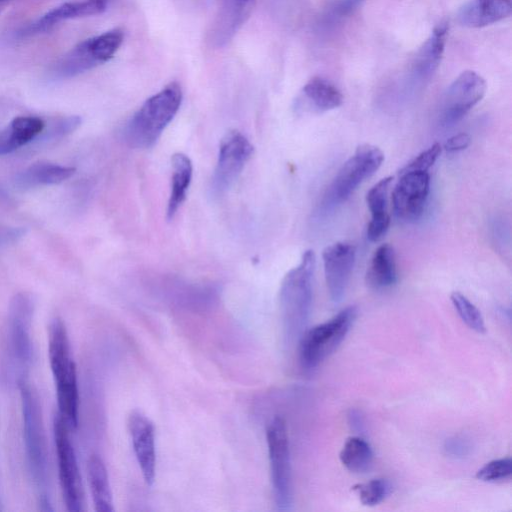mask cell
I'll use <instances>...</instances> for the list:
<instances>
[{"instance_id": "cell-1", "label": "cell", "mask_w": 512, "mask_h": 512, "mask_svg": "<svg viewBox=\"0 0 512 512\" xmlns=\"http://www.w3.org/2000/svg\"><path fill=\"white\" fill-rule=\"evenodd\" d=\"M23 419V440L27 465L39 508L52 510L49 493V467L41 407L36 391L27 379L18 384Z\"/></svg>"}, {"instance_id": "cell-28", "label": "cell", "mask_w": 512, "mask_h": 512, "mask_svg": "<svg viewBox=\"0 0 512 512\" xmlns=\"http://www.w3.org/2000/svg\"><path fill=\"white\" fill-rule=\"evenodd\" d=\"M365 506H375L381 503L391 492L392 487L388 480L378 478L366 483H359L352 487Z\"/></svg>"}, {"instance_id": "cell-14", "label": "cell", "mask_w": 512, "mask_h": 512, "mask_svg": "<svg viewBox=\"0 0 512 512\" xmlns=\"http://www.w3.org/2000/svg\"><path fill=\"white\" fill-rule=\"evenodd\" d=\"M355 256L356 249L348 242H336L323 250L325 281L333 303H339L345 295Z\"/></svg>"}, {"instance_id": "cell-4", "label": "cell", "mask_w": 512, "mask_h": 512, "mask_svg": "<svg viewBox=\"0 0 512 512\" xmlns=\"http://www.w3.org/2000/svg\"><path fill=\"white\" fill-rule=\"evenodd\" d=\"M181 102V86L177 82L166 85L127 121L122 131L124 141L133 148L152 147L178 112Z\"/></svg>"}, {"instance_id": "cell-26", "label": "cell", "mask_w": 512, "mask_h": 512, "mask_svg": "<svg viewBox=\"0 0 512 512\" xmlns=\"http://www.w3.org/2000/svg\"><path fill=\"white\" fill-rule=\"evenodd\" d=\"M343 466L352 473L367 472L373 462V451L370 444L361 436L349 437L339 454Z\"/></svg>"}, {"instance_id": "cell-8", "label": "cell", "mask_w": 512, "mask_h": 512, "mask_svg": "<svg viewBox=\"0 0 512 512\" xmlns=\"http://www.w3.org/2000/svg\"><path fill=\"white\" fill-rule=\"evenodd\" d=\"M123 39L124 33L119 28L85 39L56 62L52 74L57 78H71L102 65L113 58Z\"/></svg>"}, {"instance_id": "cell-13", "label": "cell", "mask_w": 512, "mask_h": 512, "mask_svg": "<svg viewBox=\"0 0 512 512\" xmlns=\"http://www.w3.org/2000/svg\"><path fill=\"white\" fill-rule=\"evenodd\" d=\"M392 192L394 214L404 222H415L423 215L430 192V176L425 171L401 172Z\"/></svg>"}, {"instance_id": "cell-3", "label": "cell", "mask_w": 512, "mask_h": 512, "mask_svg": "<svg viewBox=\"0 0 512 512\" xmlns=\"http://www.w3.org/2000/svg\"><path fill=\"white\" fill-rule=\"evenodd\" d=\"M315 263L313 250L305 251L300 263L289 270L282 280L279 307L284 336L288 342L298 340L308 322Z\"/></svg>"}, {"instance_id": "cell-12", "label": "cell", "mask_w": 512, "mask_h": 512, "mask_svg": "<svg viewBox=\"0 0 512 512\" xmlns=\"http://www.w3.org/2000/svg\"><path fill=\"white\" fill-rule=\"evenodd\" d=\"M484 78L475 71L462 72L448 87L440 108L439 122L450 127L460 121L486 93Z\"/></svg>"}, {"instance_id": "cell-23", "label": "cell", "mask_w": 512, "mask_h": 512, "mask_svg": "<svg viewBox=\"0 0 512 512\" xmlns=\"http://www.w3.org/2000/svg\"><path fill=\"white\" fill-rule=\"evenodd\" d=\"M172 177L171 190L167 205V218L174 217L177 210L184 202L192 178V163L189 157L183 153H175L171 157Z\"/></svg>"}, {"instance_id": "cell-29", "label": "cell", "mask_w": 512, "mask_h": 512, "mask_svg": "<svg viewBox=\"0 0 512 512\" xmlns=\"http://www.w3.org/2000/svg\"><path fill=\"white\" fill-rule=\"evenodd\" d=\"M451 302L462 321L472 330L484 333L485 323L479 309L460 292H453Z\"/></svg>"}, {"instance_id": "cell-32", "label": "cell", "mask_w": 512, "mask_h": 512, "mask_svg": "<svg viewBox=\"0 0 512 512\" xmlns=\"http://www.w3.org/2000/svg\"><path fill=\"white\" fill-rule=\"evenodd\" d=\"M443 450L451 458L463 459L471 453L472 444L466 437L455 435L445 440Z\"/></svg>"}, {"instance_id": "cell-19", "label": "cell", "mask_w": 512, "mask_h": 512, "mask_svg": "<svg viewBox=\"0 0 512 512\" xmlns=\"http://www.w3.org/2000/svg\"><path fill=\"white\" fill-rule=\"evenodd\" d=\"M392 180L391 176L382 178L366 194V202L371 212V220L367 226V238L372 242L380 240L390 225L387 201Z\"/></svg>"}, {"instance_id": "cell-20", "label": "cell", "mask_w": 512, "mask_h": 512, "mask_svg": "<svg viewBox=\"0 0 512 512\" xmlns=\"http://www.w3.org/2000/svg\"><path fill=\"white\" fill-rule=\"evenodd\" d=\"M45 128L35 116H18L0 131V156L14 152L36 138Z\"/></svg>"}, {"instance_id": "cell-36", "label": "cell", "mask_w": 512, "mask_h": 512, "mask_svg": "<svg viewBox=\"0 0 512 512\" xmlns=\"http://www.w3.org/2000/svg\"><path fill=\"white\" fill-rule=\"evenodd\" d=\"M348 424L353 431L362 434L365 431L364 418L357 409H350L347 414Z\"/></svg>"}, {"instance_id": "cell-7", "label": "cell", "mask_w": 512, "mask_h": 512, "mask_svg": "<svg viewBox=\"0 0 512 512\" xmlns=\"http://www.w3.org/2000/svg\"><path fill=\"white\" fill-rule=\"evenodd\" d=\"M357 316V308L348 306L331 319L305 329L299 337V361L305 370H313L342 343Z\"/></svg>"}, {"instance_id": "cell-15", "label": "cell", "mask_w": 512, "mask_h": 512, "mask_svg": "<svg viewBox=\"0 0 512 512\" xmlns=\"http://www.w3.org/2000/svg\"><path fill=\"white\" fill-rule=\"evenodd\" d=\"M447 36V24L442 22L434 28L411 62L404 79L408 91L420 89L438 68Z\"/></svg>"}, {"instance_id": "cell-5", "label": "cell", "mask_w": 512, "mask_h": 512, "mask_svg": "<svg viewBox=\"0 0 512 512\" xmlns=\"http://www.w3.org/2000/svg\"><path fill=\"white\" fill-rule=\"evenodd\" d=\"M34 303L25 292L15 294L9 304L5 346L7 370L17 384L26 379L33 358L31 336Z\"/></svg>"}, {"instance_id": "cell-18", "label": "cell", "mask_w": 512, "mask_h": 512, "mask_svg": "<svg viewBox=\"0 0 512 512\" xmlns=\"http://www.w3.org/2000/svg\"><path fill=\"white\" fill-rule=\"evenodd\" d=\"M511 0H471L458 12V22L479 28L499 22L511 15Z\"/></svg>"}, {"instance_id": "cell-16", "label": "cell", "mask_w": 512, "mask_h": 512, "mask_svg": "<svg viewBox=\"0 0 512 512\" xmlns=\"http://www.w3.org/2000/svg\"><path fill=\"white\" fill-rule=\"evenodd\" d=\"M127 425L136 460L145 483L150 486L154 482L156 472L154 425L140 411L130 413Z\"/></svg>"}, {"instance_id": "cell-35", "label": "cell", "mask_w": 512, "mask_h": 512, "mask_svg": "<svg viewBox=\"0 0 512 512\" xmlns=\"http://www.w3.org/2000/svg\"><path fill=\"white\" fill-rule=\"evenodd\" d=\"M471 143L470 135L464 132L455 134L447 139L444 144L445 150L448 152H456L466 149Z\"/></svg>"}, {"instance_id": "cell-33", "label": "cell", "mask_w": 512, "mask_h": 512, "mask_svg": "<svg viewBox=\"0 0 512 512\" xmlns=\"http://www.w3.org/2000/svg\"><path fill=\"white\" fill-rule=\"evenodd\" d=\"M81 124V118L79 116H68L62 118L50 128L48 131V138H60L67 134L72 133Z\"/></svg>"}, {"instance_id": "cell-31", "label": "cell", "mask_w": 512, "mask_h": 512, "mask_svg": "<svg viewBox=\"0 0 512 512\" xmlns=\"http://www.w3.org/2000/svg\"><path fill=\"white\" fill-rule=\"evenodd\" d=\"M441 153V145L439 143H434L428 149L421 152L417 157H415L409 164H407L401 172L407 171H425L435 163L437 158Z\"/></svg>"}, {"instance_id": "cell-2", "label": "cell", "mask_w": 512, "mask_h": 512, "mask_svg": "<svg viewBox=\"0 0 512 512\" xmlns=\"http://www.w3.org/2000/svg\"><path fill=\"white\" fill-rule=\"evenodd\" d=\"M48 357L56 388L58 414L70 429H75L79 416L77 372L68 333L59 317L53 318L48 326Z\"/></svg>"}, {"instance_id": "cell-11", "label": "cell", "mask_w": 512, "mask_h": 512, "mask_svg": "<svg viewBox=\"0 0 512 512\" xmlns=\"http://www.w3.org/2000/svg\"><path fill=\"white\" fill-rule=\"evenodd\" d=\"M253 151V145L241 132L231 130L224 135L211 180L214 195H222L234 184Z\"/></svg>"}, {"instance_id": "cell-30", "label": "cell", "mask_w": 512, "mask_h": 512, "mask_svg": "<svg viewBox=\"0 0 512 512\" xmlns=\"http://www.w3.org/2000/svg\"><path fill=\"white\" fill-rule=\"evenodd\" d=\"M512 474L510 457L492 460L476 472V478L483 482H499L509 479Z\"/></svg>"}, {"instance_id": "cell-6", "label": "cell", "mask_w": 512, "mask_h": 512, "mask_svg": "<svg viewBox=\"0 0 512 512\" xmlns=\"http://www.w3.org/2000/svg\"><path fill=\"white\" fill-rule=\"evenodd\" d=\"M383 160L384 154L378 147L370 144L359 146L326 189L317 215L326 216L345 202L365 179L379 169Z\"/></svg>"}, {"instance_id": "cell-27", "label": "cell", "mask_w": 512, "mask_h": 512, "mask_svg": "<svg viewBox=\"0 0 512 512\" xmlns=\"http://www.w3.org/2000/svg\"><path fill=\"white\" fill-rule=\"evenodd\" d=\"M253 0H227L217 23L218 44L226 43L248 16Z\"/></svg>"}, {"instance_id": "cell-9", "label": "cell", "mask_w": 512, "mask_h": 512, "mask_svg": "<svg viewBox=\"0 0 512 512\" xmlns=\"http://www.w3.org/2000/svg\"><path fill=\"white\" fill-rule=\"evenodd\" d=\"M266 441L275 505L287 511L292 504L290 446L286 421L273 417L266 427Z\"/></svg>"}, {"instance_id": "cell-10", "label": "cell", "mask_w": 512, "mask_h": 512, "mask_svg": "<svg viewBox=\"0 0 512 512\" xmlns=\"http://www.w3.org/2000/svg\"><path fill=\"white\" fill-rule=\"evenodd\" d=\"M69 429L65 420L57 413L53 419V434L62 497L68 511L80 512L84 510V492Z\"/></svg>"}, {"instance_id": "cell-25", "label": "cell", "mask_w": 512, "mask_h": 512, "mask_svg": "<svg viewBox=\"0 0 512 512\" xmlns=\"http://www.w3.org/2000/svg\"><path fill=\"white\" fill-rule=\"evenodd\" d=\"M74 172V167L37 162L18 176V182L25 187L58 184L70 178Z\"/></svg>"}, {"instance_id": "cell-17", "label": "cell", "mask_w": 512, "mask_h": 512, "mask_svg": "<svg viewBox=\"0 0 512 512\" xmlns=\"http://www.w3.org/2000/svg\"><path fill=\"white\" fill-rule=\"evenodd\" d=\"M110 1L82 0L62 3L26 26L20 34L23 36L39 34L66 20L101 14L106 11Z\"/></svg>"}, {"instance_id": "cell-24", "label": "cell", "mask_w": 512, "mask_h": 512, "mask_svg": "<svg viewBox=\"0 0 512 512\" xmlns=\"http://www.w3.org/2000/svg\"><path fill=\"white\" fill-rule=\"evenodd\" d=\"M301 99L316 111H328L342 105L343 95L331 82L320 77L310 79L302 88Z\"/></svg>"}, {"instance_id": "cell-34", "label": "cell", "mask_w": 512, "mask_h": 512, "mask_svg": "<svg viewBox=\"0 0 512 512\" xmlns=\"http://www.w3.org/2000/svg\"><path fill=\"white\" fill-rule=\"evenodd\" d=\"M364 0H334L330 13L333 19H339L352 13Z\"/></svg>"}, {"instance_id": "cell-21", "label": "cell", "mask_w": 512, "mask_h": 512, "mask_svg": "<svg viewBox=\"0 0 512 512\" xmlns=\"http://www.w3.org/2000/svg\"><path fill=\"white\" fill-rule=\"evenodd\" d=\"M397 282V268L394 248L380 245L374 252L366 272V283L370 288L382 290Z\"/></svg>"}, {"instance_id": "cell-22", "label": "cell", "mask_w": 512, "mask_h": 512, "mask_svg": "<svg viewBox=\"0 0 512 512\" xmlns=\"http://www.w3.org/2000/svg\"><path fill=\"white\" fill-rule=\"evenodd\" d=\"M87 477L94 509L97 512H113V500L106 466L97 454L87 462Z\"/></svg>"}]
</instances>
